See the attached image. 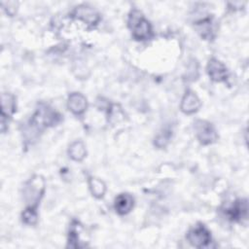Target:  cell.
Wrapping results in <instances>:
<instances>
[{"mask_svg": "<svg viewBox=\"0 0 249 249\" xmlns=\"http://www.w3.org/2000/svg\"><path fill=\"white\" fill-rule=\"evenodd\" d=\"M61 121V115L46 103H39L24 130L26 141L31 143L45 128L56 125Z\"/></svg>", "mask_w": 249, "mask_h": 249, "instance_id": "6da1fadb", "label": "cell"}, {"mask_svg": "<svg viewBox=\"0 0 249 249\" xmlns=\"http://www.w3.org/2000/svg\"><path fill=\"white\" fill-rule=\"evenodd\" d=\"M127 24L131 30L133 38L136 40L144 41L153 36L151 23L144 18L143 14L136 9H133L129 13Z\"/></svg>", "mask_w": 249, "mask_h": 249, "instance_id": "7a4b0ae2", "label": "cell"}, {"mask_svg": "<svg viewBox=\"0 0 249 249\" xmlns=\"http://www.w3.org/2000/svg\"><path fill=\"white\" fill-rule=\"evenodd\" d=\"M45 180L40 175H34L23 187V199L27 207L37 209V206L45 193Z\"/></svg>", "mask_w": 249, "mask_h": 249, "instance_id": "3957f363", "label": "cell"}, {"mask_svg": "<svg viewBox=\"0 0 249 249\" xmlns=\"http://www.w3.org/2000/svg\"><path fill=\"white\" fill-rule=\"evenodd\" d=\"M186 237L188 241L196 248L207 247L211 243L210 231L203 224H197L190 229Z\"/></svg>", "mask_w": 249, "mask_h": 249, "instance_id": "277c9868", "label": "cell"}, {"mask_svg": "<svg viewBox=\"0 0 249 249\" xmlns=\"http://www.w3.org/2000/svg\"><path fill=\"white\" fill-rule=\"evenodd\" d=\"M195 131L198 141L202 145H209L214 143L218 139V134L216 129L207 121L197 120L195 123Z\"/></svg>", "mask_w": 249, "mask_h": 249, "instance_id": "5b68a950", "label": "cell"}, {"mask_svg": "<svg viewBox=\"0 0 249 249\" xmlns=\"http://www.w3.org/2000/svg\"><path fill=\"white\" fill-rule=\"evenodd\" d=\"M71 17L75 19L82 20L89 27L95 26L100 20V15L98 12L88 5H80L76 7L72 11Z\"/></svg>", "mask_w": 249, "mask_h": 249, "instance_id": "8992f818", "label": "cell"}, {"mask_svg": "<svg viewBox=\"0 0 249 249\" xmlns=\"http://www.w3.org/2000/svg\"><path fill=\"white\" fill-rule=\"evenodd\" d=\"M16 111V97L12 93L4 92L1 95V131L8 127V121Z\"/></svg>", "mask_w": 249, "mask_h": 249, "instance_id": "52a82bcc", "label": "cell"}, {"mask_svg": "<svg viewBox=\"0 0 249 249\" xmlns=\"http://www.w3.org/2000/svg\"><path fill=\"white\" fill-rule=\"evenodd\" d=\"M224 213L231 221L240 222L242 220H246L248 214L247 200L245 198L236 199L230 206L225 208Z\"/></svg>", "mask_w": 249, "mask_h": 249, "instance_id": "ba28073f", "label": "cell"}, {"mask_svg": "<svg viewBox=\"0 0 249 249\" xmlns=\"http://www.w3.org/2000/svg\"><path fill=\"white\" fill-rule=\"evenodd\" d=\"M207 73L214 82H226L229 76L227 67L217 58H210L207 63Z\"/></svg>", "mask_w": 249, "mask_h": 249, "instance_id": "9c48e42d", "label": "cell"}, {"mask_svg": "<svg viewBox=\"0 0 249 249\" xmlns=\"http://www.w3.org/2000/svg\"><path fill=\"white\" fill-rule=\"evenodd\" d=\"M195 27L201 38L212 40L214 38V23L211 17H204L195 22Z\"/></svg>", "mask_w": 249, "mask_h": 249, "instance_id": "30bf717a", "label": "cell"}, {"mask_svg": "<svg viewBox=\"0 0 249 249\" xmlns=\"http://www.w3.org/2000/svg\"><path fill=\"white\" fill-rule=\"evenodd\" d=\"M67 106L69 110L74 115H82L88 107L87 98L80 92H72L67 101Z\"/></svg>", "mask_w": 249, "mask_h": 249, "instance_id": "8fae6325", "label": "cell"}, {"mask_svg": "<svg viewBox=\"0 0 249 249\" xmlns=\"http://www.w3.org/2000/svg\"><path fill=\"white\" fill-rule=\"evenodd\" d=\"M200 105L201 102L197 95L192 90H187L182 98L180 108L185 114H193L198 110Z\"/></svg>", "mask_w": 249, "mask_h": 249, "instance_id": "7c38bea8", "label": "cell"}, {"mask_svg": "<svg viewBox=\"0 0 249 249\" xmlns=\"http://www.w3.org/2000/svg\"><path fill=\"white\" fill-rule=\"evenodd\" d=\"M134 205V199L129 194H121L115 199V210L120 215L129 213Z\"/></svg>", "mask_w": 249, "mask_h": 249, "instance_id": "4fadbf2b", "label": "cell"}, {"mask_svg": "<svg viewBox=\"0 0 249 249\" xmlns=\"http://www.w3.org/2000/svg\"><path fill=\"white\" fill-rule=\"evenodd\" d=\"M82 229V226L80 225V223L78 221H73L71 226H70V230H69V233H68V244L67 247L70 248H81V247H85L86 244H83L82 241L80 240V230Z\"/></svg>", "mask_w": 249, "mask_h": 249, "instance_id": "5bb4252c", "label": "cell"}, {"mask_svg": "<svg viewBox=\"0 0 249 249\" xmlns=\"http://www.w3.org/2000/svg\"><path fill=\"white\" fill-rule=\"evenodd\" d=\"M68 154L73 160H76V161L83 160L87 155L85 144L82 141L73 142L69 147Z\"/></svg>", "mask_w": 249, "mask_h": 249, "instance_id": "9a60e30c", "label": "cell"}, {"mask_svg": "<svg viewBox=\"0 0 249 249\" xmlns=\"http://www.w3.org/2000/svg\"><path fill=\"white\" fill-rule=\"evenodd\" d=\"M89 186L91 194L97 198L102 197L106 192V185L104 184V182L102 180H100L98 178L89 177Z\"/></svg>", "mask_w": 249, "mask_h": 249, "instance_id": "2e32d148", "label": "cell"}, {"mask_svg": "<svg viewBox=\"0 0 249 249\" xmlns=\"http://www.w3.org/2000/svg\"><path fill=\"white\" fill-rule=\"evenodd\" d=\"M22 222L26 225H35L38 221L37 209L26 207L21 214Z\"/></svg>", "mask_w": 249, "mask_h": 249, "instance_id": "e0dca14e", "label": "cell"}, {"mask_svg": "<svg viewBox=\"0 0 249 249\" xmlns=\"http://www.w3.org/2000/svg\"><path fill=\"white\" fill-rule=\"evenodd\" d=\"M171 130H169V129H164V130H162L161 132H160L158 135H157V137H156V139H155V145L158 147V148H163V147H165L167 144H168V142H169V140H170V138H171Z\"/></svg>", "mask_w": 249, "mask_h": 249, "instance_id": "ac0fdd59", "label": "cell"}]
</instances>
